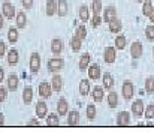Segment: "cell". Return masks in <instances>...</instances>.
<instances>
[{
  "instance_id": "10",
  "label": "cell",
  "mask_w": 154,
  "mask_h": 135,
  "mask_svg": "<svg viewBox=\"0 0 154 135\" xmlns=\"http://www.w3.org/2000/svg\"><path fill=\"white\" fill-rule=\"evenodd\" d=\"M115 18H117V9H115V6H106V8L103 9L102 20L105 23H109V21H112V20H115Z\"/></svg>"
},
{
  "instance_id": "34",
  "label": "cell",
  "mask_w": 154,
  "mask_h": 135,
  "mask_svg": "<svg viewBox=\"0 0 154 135\" xmlns=\"http://www.w3.org/2000/svg\"><path fill=\"white\" fill-rule=\"evenodd\" d=\"M126 45H127V39H126L124 35L115 36V48H117V50H124Z\"/></svg>"
},
{
  "instance_id": "19",
  "label": "cell",
  "mask_w": 154,
  "mask_h": 135,
  "mask_svg": "<svg viewBox=\"0 0 154 135\" xmlns=\"http://www.w3.org/2000/svg\"><path fill=\"white\" fill-rule=\"evenodd\" d=\"M103 80V89L105 90H112V87H114V84H115V80H114V77H112V74L111 72H105L102 77Z\"/></svg>"
},
{
  "instance_id": "41",
  "label": "cell",
  "mask_w": 154,
  "mask_h": 135,
  "mask_svg": "<svg viewBox=\"0 0 154 135\" xmlns=\"http://www.w3.org/2000/svg\"><path fill=\"white\" fill-rule=\"evenodd\" d=\"M102 17H100V15H93V18H91V21H90V23H91V27H94V29H96V27H99V26H100V24H102Z\"/></svg>"
},
{
  "instance_id": "5",
  "label": "cell",
  "mask_w": 154,
  "mask_h": 135,
  "mask_svg": "<svg viewBox=\"0 0 154 135\" xmlns=\"http://www.w3.org/2000/svg\"><path fill=\"white\" fill-rule=\"evenodd\" d=\"M29 66H30V72L32 74H38L39 72V69H41V56H39V53H32Z\"/></svg>"
},
{
  "instance_id": "51",
  "label": "cell",
  "mask_w": 154,
  "mask_h": 135,
  "mask_svg": "<svg viewBox=\"0 0 154 135\" xmlns=\"http://www.w3.org/2000/svg\"><path fill=\"white\" fill-rule=\"evenodd\" d=\"M153 54H154V48H153Z\"/></svg>"
},
{
  "instance_id": "25",
  "label": "cell",
  "mask_w": 154,
  "mask_h": 135,
  "mask_svg": "<svg viewBox=\"0 0 154 135\" xmlns=\"http://www.w3.org/2000/svg\"><path fill=\"white\" fill-rule=\"evenodd\" d=\"M91 92V84H90V81L88 80H81L79 81V95L81 96H87L88 93Z\"/></svg>"
},
{
  "instance_id": "31",
  "label": "cell",
  "mask_w": 154,
  "mask_h": 135,
  "mask_svg": "<svg viewBox=\"0 0 154 135\" xmlns=\"http://www.w3.org/2000/svg\"><path fill=\"white\" fill-rule=\"evenodd\" d=\"M82 41L79 39V38H76L75 35L70 38V41H69V45H70V48H72V51H75V53H78L79 50H81V47H82Z\"/></svg>"
},
{
  "instance_id": "7",
  "label": "cell",
  "mask_w": 154,
  "mask_h": 135,
  "mask_svg": "<svg viewBox=\"0 0 154 135\" xmlns=\"http://www.w3.org/2000/svg\"><path fill=\"white\" fill-rule=\"evenodd\" d=\"M144 110H145V105H144V101L142 99H136L132 104V114L135 117H142L144 116Z\"/></svg>"
},
{
  "instance_id": "2",
  "label": "cell",
  "mask_w": 154,
  "mask_h": 135,
  "mask_svg": "<svg viewBox=\"0 0 154 135\" xmlns=\"http://www.w3.org/2000/svg\"><path fill=\"white\" fill-rule=\"evenodd\" d=\"M2 15H3L5 18H8V20L15 18L17 11H15V6H14L12 3H9V0H6V2L2 5Z\"/></svg>"
},
{
  "instance_id": "16",
  "label": "cell",
  "mask_w": 154,
  "mask_h": 135,
  "mask_svg": "<svg viewBox=\"0 0 154 135\" xmlns=\"http://www.w3.org/2000/svg\"><path fill=\"white\" fill-rule=\"evenodd\" d=\"M63 50H64V44H63V41L60 39V38H54L51 41V51L54 56H60L61 53H63Z\"/></svg>"
},
{
  "instance_id": "40",
  "label": "cell",
  "mask_w": 154,
  "mask_h": 135,
  "mask_svg": "<svg viewBox=\"0 0 154 135\" xmlns=\"http://www.w3.org/2000/svg\"><path fill=\"white\" fill-rule=\"evenodd\" d=\"M145 38L148 41H154V24H150L145 27Z\"/></svg>"
},
{
  "instance_id": "26",
  "label": "cell",
  "mask_w": 154,
  "mask_h": 135,
  "mask_svg": "<svg viewBox=\"0 0 154 135\" xmlns=\"http://www.w3.org/2000/svg\"><path fill=\"white\" fill-rule=\"evenodd\" d=\"M78 17H79V20H81V21H84V23L90 20V9H88V6H87V5L79 6V9H78Z\"/></svg>"
},
{
  "instance_id": "39",
  "label": "cell",
  "mask_w": 154,
  "mask_h": 135,
  "mask_svg": "<svg viewBox=\"0 0 154 135\" xmlns=\"http://www.w3.org/2000/svg\"><path fill=\"white\" fill-rule=\"evenodd\" d=\"M145 92L147 93H154V77H148L145 80Z\"/></svg>"
},
{
  "instance_id": "13",
  "label": "cell",
  "mask_w": 154,
  "mask_h": 135,
  "mask_svg": "<svg viewBox=\"0 0 154 135\" xmlns=\"http://www.w3.org/2000/svg\"><path fill=\"white\" fill-rule=\"evenodd\" d=\"M18 60H20V53H18V50H17V48H11V50L8 51V57H6L8 65H9V66H15V65L18 63Z\"/></svg>"
},
{
  "instance_id": "12",
  "label": "cell",
  "mask_w": 154,
  "mask_h": 135,
  "mask_svg": "<svg viewBox=\"0 0 154 135\" xmlns=\"http://www.w3.org/2000/svg\"><path fill=\"white\" fill-rule=\"evenodd\" d=\"M142 53H144V47L142 44L139 42V41H135L133 44L130 45V56L136 60V59H139L141 56H142Z\"/></svg>"
},
{
  "instance_id": "22",
  "label": "cell",
  "mask_w": 154,
  "mask_h": 135,
  "mask_svg": "<svg viewBox=\"0 0 154 135\" xmlns=\"http://www.w3.org/2000/svg\"><path fill=\"white\" fill-rule=\"evenodd\" d=\"M45 123H47V126H50V128L58 126V125H60V117H58V114H55V113L47 114V117H45Z\"/></svg>"
},
{
  "instance_id": "29",
  "label": "cell",
  "mask_w": 154,
  "mask_h": 135,
  "mask_svg": "<svg viewBox=\"0 0 154 135\" xmlns=\"http://www.w3.org/2000/svg\"><path fill=\"white\" fill-rule=\"evenodd\" d=\"M106 102H108V107L109 108H115L118 105V93L109 92L108 93V98H106Z\"/></svg>"
},
{
  "instance_id": "36",
  "label": "cell",
  "mask_w": 154,
  "mask_h": 135,
  "mask_svg": "<svg viewBox=\"0 0 154 135\" xmlns=\"http://www.w3.org/2000/svg\"><path fill=\"white\" fill-rule=\"evenodd\" d=\"M75 36L76 38H79L81 41H84L85 38H87V29H85V26H78L76 29H75Z\"/></svg>"
},
{
  "instance_id": "32",
  "label": "cell",
  "mask_w": 154,
  "mask_h": 135,
  "mask_svg": "<svg viewBox=\"0 0 154 135\" xmlns=\"http://www.w3.org/2000/svg\"><path fill=\"white\" fill-rule=\"evenodd\" d=\"M102 11H103L102 0H93L91 2V12H93V15H100Z\"/></svg>"
},
{
  "instance_id": "11",
  "label": "cell",
  "mask_w": 154,
  "mask_h": 135,
  "mask_svg": "<svg viewBox=\"0 0 154 135\" xmlns=\"http://www.w3.org/2000/svg\"><path fill=\"white\" fill-rule=\"evenodd\" d=\"M51 95H52V87L50 83L44 81V83L39 84V96L42 99H48V98H51Z\"/></svg>"
},
{
  "instance_id": "8",
  "label": "cell",
  "mask_w": 154,
  "mask_h": 135,
  "mask_svg": "<svg viewBox=\"0 0 154 135\" xmlns=\"http://www.w3.org/2000/svg\"><path fill=\"white\" fill-rule=\"evenodd\" d=\"M117 126H129L130 125V114L127 111H120L115 119Z\"/></svg>"
},
{
  "instance_id": "15",
  "label": "cell",
  "mask_w": 154,
  "mask_h": 135,
  "mask_svg": "<svg viewBox=\"0 0 154 135\" xmlns=\"http://www.w3.org/2000/svg\"><path fill=\"white\" fill-rule=\"evenodd\" d=\"M79 111L78 110H70L67 113V126H78L79 125Z\"/></svg>"
},
{
  "instance_id": "20",
  "label": "cell",
  "mask_w": 154,
  "mask_h": 135,
  "mask_svg": "<svg viewBox=\"0 0 154 135\" xmlns=\"http://www.w3.org/2000/svg\"><path fill=\"white\" fill-rule=\"evenodd\" d=\"M51 87L54 92H60L63 89V77L58 74H54L51 78Z\"/></svg>"
},
{
  "instance_id": "24",
  "label": "cell",
  "mask_w": 154,
  "mask_h": 135,
  "mask_svg": "<svg viewBox=\"0 0 154 135\" xmlns=\"http://www.w3.org/2000/svg\"><path fill=\"white\" fill-rule=\"evenodd\" d=\"M103 87L102 86H96V87H93V90H91V98H93V101L94 102H102L103 101Z\"/></svg>"
},
{
  "instance_id": "47",
  "label": "cell",
  "mask_w": 154,
  "mask_h": 135,
  "mask_svg": "<svg viewBox=\"0 0 154 135\" xmlns=\"http://www.w3.org/2000/svg\"><path fill=\"white\" fill-rule=\"evenodd\" d=\"M3 125H5V114L0 113V126H3Z\"/></svg>"
},
{
  "instance_id": "50",
  "label": "cell",
  "mask_w": 154,
  "mask_h": 135,
  "mask_svg": "<svg viewBox=\"0 0 154 135\" xmlns=\"http://www.w3.org/2000/svg\"><path fill=\"white\" fill-rule=\"evenodd\" d=\"M135 2H138V3H139V2H144V0H135Z\"/></svg>"
},
{
  "instance_id": "45",
  "label": "cell",
  "mask_w": 154,
  "mask_h": 135,
  "mask_svg": "<svg viewBox=\"0 0 154 135\" xmlns=\"http://www.w3.org/2000/svg\"><path fill=\"white\" fill-rule=\"evenodd\" d=\"M5 54H6V44L0 41V57H5Z\"/></svg>"
},
{
  "instance_id": "27",
  "label": "cell",
  "mask_w": 154,
  "mask_h": 135,
  "mask_svg": "<svg viewBox=\"0 0 154 135\" xmlns=\"http://www.w3.org/2000/svg\"><path fill=\"white\" fill-rule=\"evenodd\" d=\"M33 101V87L32 86H26L23 90V102L24 104H32Z\"/></svg>"
},
{
  "instance_id": "37",
  "label": "cell",
  "mask_w": 154,
  "mask_h": 135,
  "mask_svg": "<svg viewBox=\"0 0 154 135\" xmlns=\"http://www.w3.org/2000/svg\"><path fill=\"white\" fill-rule=\"evenodd\" d=\"M153 8L154 6H153V3H151V0H144V5H142V14H144L145 17H150Z\"/></svg>"
},
{
  "instance_id": "17",
  "label": "cell",
  "mask_w": 154,
  "mask_h": 135,
  "mask_svg": "<svg viewBox=\"0 0 154 135\" xmlns=\"http://www.w3.org/2000/svg\"><path fill=\"white\" fill-rule=\"evenodd\" d=\"M91 63V56L88 53H84L81 57H79V63H78V68H79V72H84L87 71V68L90 66Z\"/></svg>"
},
{
  "instance_id": "6",
  "label": "cell",
  "mask_w": 154,
  "mask_h": 135,
  "mask_svg": "<svg viewBox=\"0 0 154 135\" xmlns=\"http://www.w3.org/2000/svg\"><path fill=\"white\" fill-rule=\"evenodd\" d=\"M87 72H88V78H90V80H93V81H96V80L102 78V71H100V66H99L97 63L90 65V66L87 68Z\"/></svg>"
},
{
  "instance_id": "35",
  "label": "cell",
  "mask_w": 154,
  "mask_h": 135,
  "mask_svg": "<svg viewBox=\"0 0 154 135\" xmlns=\"http://www.w3.org/2000/svg\"><path fill=\"white\" fill-rule=\"evenodd\" d=\"M55 12H57V2L55 0H48L47 2V15L52 17V15H55Z\"/></svg>"
},
{
  "instance_id": "33",
  "label": "cell",
  "mask_w": 154,
  "mask_h": 135,
  "mask_svg": "<svg viewBox=\"0 0 154 135\" xmlns=\"http://www.w3.org/2000/svg\"><path fill=\"white\" fill-rule=\"evenodd\" d=\"M85 114H87V119H88L90 122H91V120H94V119H96V114H97L96 105L88 104V105H87V110H85Z\"/></svg>"
},
{
  "instance_id": "18",
  "label": "cell",
  "mask_w": 154,
  "mask_h": 135,
  "mask_svg": "<svg viewBox=\"0 0 154 135\" xmlns=\"http://www.w3.org/2000/svg\"><path fill=\"white\" fill-rule=\"evenodd\" d=\"M67 113H69V104H67V99L60 98L58 102H57V114H58V116H67Z\"/></svg>"
},
{
  "instance_id": "48",
  "label": "cell",
  "mask_w": 154,
  "mask_h": 135,
  "mask_svg": "<svg viewBox=\"0 0 154 135\" xmlns=\"http://www.w3.org/2000/svg\"><path fill=\"white\" fill-rule=\"evenodd\" d=\"M3 24H5V17H3V15L0 14V29L3 27Z\"/></svg>"
},
{
  "instance_id": "9",
  "label": "cell",
  "mask_w": 154,
  "mask_h": 135,
  "mask_svg": "<svg viewBox=\"0 0 154 135\" xmlns=\"http://www.w3.org/2000/svg\"><path fill=\"white\" fill-rule=\"evenodd\" d=\"M18 84H20V78L17 74H9L8 75V81H6V89L9 92H15L18 89Z\"/></svg>"
},
{
  "instance_id": "44",
  "label": "cell",
  "mask_w": 154,
  "mask_h": 135,
  "mask_svg": "<svg viewBox=\"0 0 154 135\" xmlns=\"http://www.w3.org/2000/svg\"><path fill=\"white\" fill-rule=\"evenodd\" d=\"M27 126H35V128H38V126H39V120H38V117L30 119V120L27 122Z\"/></svg>"
},
{
  "instance_id": "49",
  "label": "cell",
  "mask_w": 154,
  "mask_h": 135,
  "mask_svg": "<svg viewBox=\"0 0 154 135\" xmlns=\"http://www.w3.org/2000/svg\"><path fill=\"white\" fill-rule=\"evenodd\" d=\"M150 21L154 24V8H153V11H151V14H150Z\"/></svg>"
},
{
  "instance_id": "21",
  "label": "cell",
  "mask_w": 154,
  "mask_h": 135,
  "mask_svg": "<svg viewBox=\"0 0 154 135\" xmlns=\"http://www.w3.org/2000/svg\"><path fill=\"white\" fill-rule=\"evenodd\" d=\"M15 24H17V29H24L27 26V15H26V12H17Z\"/></svg>"
},
{
  "instance_id": "14",
  "label": "cell",
  "mask_w": 154,
  "mask_h": 135,
  "mask_svg": "<svg viewBox=\"0 0 154 135\" xmlns=\"http://www.w3.org/2000/svg\"><path fill=\"white\" fill-rule=\"evenodd\" d=\"M47 114H48V105L45 104L44 99L38 101V104H36V116H38V119H44V117H47Z\"/></svg>"
},
{
  "instance_id": "23",
  "label": "cell",
  "mask_w": 154,
  "mask_h": 135,
  "mask_svg": "<svg viewBox=\"0 0 154 135\" xmlns=\"http://www.w3.org/2000/svg\"><path fill=\"white\" fill-rule=\"evenodd\" d=\"M108 29H109L111 33H120L121 29H123V23L118 18H115V20H112V21L108 23Z\"/></svg>"
},
{
  "instance_id": "38",
  "label": "cell",
  "mask_w": 154,
  "mask_h": 135,
  "mask_svg": "<svg viewBox=\"0 0 154 135\" xmlns=\"http://www.w3.org/2000/svg\"><path fill=\"white\" fill-rule=\"evenodd\" d=\"M144 116H145V117H147L148 120L154 119V102L145 107V110H144Z\"/></svg>"
},
{
  "instance_id": "1",
  "label": "cell",
  "mask_w": 154,
  "mask_h": 135,
  "mask_svg": "<svg viewBox=\"0 0 154 135\" xmlns=\"http://www.w3.org/2000/svg\"><path fill=\"white\" fill-rule=\"evenodd\" d=\"M63 68H64V60H63L61 57H51V59L47 62V69H48L51 74H58Z\"/></svg>"
},
{
  "instance_id": "3",
  "label": "cell",
  "mask_w": 154,
  "mask_h": 135,
  "mask_svg": "<svg viewBox=\"0 0 154 135\" xmlns=\"http://www.w3.org/2000/svg\"><path fill=\"white\" fill-rule=\"evenodd\" d=\"M121 93H123V98H124L126 101L132 99L133 95H135V86H133V83L129 81V80H126V81L123 83V86H121Z\"/></svg>"
},
{
  "instance_id": "28",
  "label": "cell",
  "mask_w": 154,
  "mask_h": 135,
  "mask_svg": "<svg viewBox=\"0 0 154 135\" xmlns=\"http://www.w3.org/2000/svg\"><path fill=\"white\" fill-rule=\"evenodd\" d=\"M67 2L66 0H58L57 2V15L58 17H66L67 15Z\"/></svg>"
},
{
  "instance_id": "4",
  "label": "cell",
  "mask_w": 154,
  "mask_h": 135,
  "mask_svg": "<svg viewBox=\"0 0 154 135\" xmlns=\"http://www.w3.org/2000/svg\"><path fill=\"white\" fill-rule=\"evenodd\" d=\"M115 59H117V48L115 47H106L105 50H103V60L108 63V65H112L114 62H115Z\"/></svg>"
},
{
  "instance_id": "42",
  "label": "cell",
  "mask_w": 154,
  "mask_h": 135,
  "mask_svg": "<svg viewBox=\"0 0 154 135\" xmlns=\"http://www.w3.org/2000/svg\"><path fill=\"white\" fill-rule=\"evenodd\" d=\"M8 98V89L6 87H0V102H5Z\"/></svg>"
},
{
  "instance_id": "43",
  "label": "cell",
  "mask_w": 154,
  "mask_h": 135,
  "mask_svg": "<svg viewBox=\"0 0 154 135\" xmlns=\"http://www.w3.org/2000/svg\"><path fill=\"white\" fill-rule=\"evenodd\" d=\"M21 5L24 9H32L33 6V0H21Z\"/></svg>"
},
{
  "instance_id": "30",
  "label": "cell",
  "mask_w": 154,
  "mask_h": 135,
  "mask_svg": "<svg viewBox=\"0 0 154 135\" xmlns=\"http://www.w3.org/2000/svg\"><path fill=\"white\" fill-rule=\"evenodd\" d=\"M18 38H20L18 29H17V27H11V29L8 30V41H9L11 44H15V42H18Z\"/></svg>"
},
{
  "instance_id": "46",
  "label": "cell",
  "mask_w": 154,
  "mask_h": 135,
  "mask_svg": "<svg viewBox=\"0 0 154 135\" xmlns=\"http://www.w3.org/2000/svg\"><path fill=\"white\" fill-rule=\"evenodd\" d=\"M5 81V69L0 66V83H3Z\"/></svg>"
}]
</instances>
